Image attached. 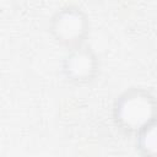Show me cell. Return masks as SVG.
I'll list each match as a JSON object with an SVG mask.
<instances>
[{
  "instance_id": "1",
  "label": "cell",
  "mask_w": 157,
  "mask_h": 157,
  "mask_svg": "<svg viewBox=\"0 0 157 157\" xmlns=\"http://www.w3.org/2000/svg\"><path fill=\"white\" fill-rule=\"evenodd\" d=\"M112 119L124 135L135 136L157 119V96L145 87H129L114 101Z\"/></svg>"
},
{
  "instance_id": "2",
  "label": "cell",
  "mask_w": 157,
  "mask_h": 157,
  "mask_svg": "<svg viewBox=\"0 0 157 157\" xmlns=\"http://www.w3.org/2000/svg\"><path fill=\"white\" fill-rule=\"evenodd\" d=\"M48 32L52 39L66 50L83 45L91 32L90 17L77 5H65L49 18Z\"/></svg>"
},
{
  "instance_id": "3",
  "label": "cell",
  "mask_w": 157,
  "mask_h": 157,
  "mask_svg": "<svg viewBox=\"0 0 157 157\" xmlns=\"http://www.w3.org/2000/svg\"><path fill=\"white\" fill-rule=\"evenodd\" d=\"M99 70V56L86 44L69 49L61 61V74L64 78L75 86L91 85L98 77Z\"/></svg>"
},
{
  "instance_id": "4",
  "label": "cell",
  "mask_w": 157,
  "mask_h": 157,
  "mask_svg": "<svg viewBox=\"0 0 157 157\" xmlns=\"http://www.w3.org/2000/svg\"><path fill=\"white\" fill-rule=\"evenodd\" d=\"M135 148L144 157H157V119L135 135Z\"/></svg>"
},
{
  "instance_id": "5",
  "label": "cell",
  "mask_w": 157,
  "mask_h": 157,
  "mask_svg": "<svg viewBox=\"0 0 157 157\" xmlns=\"http://www.w3.org/2000/svg\"><path fill=\"white\" fill-rule=\"evenodd\" d=\"M118 1H124V0H118Z\"/></svg>"
}]
</instances>
